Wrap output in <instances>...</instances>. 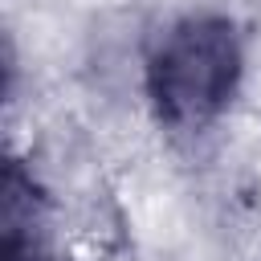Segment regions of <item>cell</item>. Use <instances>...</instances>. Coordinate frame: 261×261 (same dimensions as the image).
<instances>
[{
  "label": "cell",
  "mask_w": 261,
  "mask_h": 261,
  "mask_svg": "<svg viewBox=\"0 0 261 261\" xmlns=\"http://www.w3.org/2000/svg\"><path fill=\"white\" fill-rule=\"evenodd\" d=\"M232 69H237V49L224 24L200 20L175 29L163 53L155 57L159 110L175 122H192V118L200 122L224 102L232 86Z\"/></svg>",
  "instance_id": "6da1fadb"
}]
</instances>
